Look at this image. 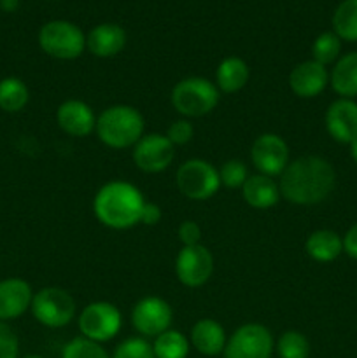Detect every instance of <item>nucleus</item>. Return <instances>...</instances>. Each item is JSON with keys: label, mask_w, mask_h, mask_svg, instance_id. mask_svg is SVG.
<instances>
[{"label": "nucleus", "mask_w": 357, "mask_h": 358, "mask_svg": "<svg viewBox=\"0 0 357 358\" xmlns=\"http://www.w3.org/2000/svg\"><path fill=\"white\" fill-rule=\"evenodd\" d=\"M38 45L48 56L56 59H76L86 49V35L70 21L55 20L38 31Z\"/></svg>", "instance_id": "nucleus-5"}, {"label": "nucleus", "mask_w": 357, "mask_h": 358, "mask_svg": "<svg viewBox=\"0 0 357 358\" xmlns=\"http://www.w3.org/2000/svg\"><path fill=\"white\" fill-rule=\"evenodd\" d=\"M175 184L181 194L188 199L205 201L219 191V170L205 159H188L178 166Z\"/></svg>", "instance_id": "nucleus-7"}, {"label": "nucleus", "mask_w": 357, "mask_h": 358, "mask_svg": "<svg viewBox=\"0 0 357 358\" xmlns=\"http://www.w3.org/2000/svg\"><path fill=\"white\" fill-rule=\"evenodd\" d=\"M226 331L214 318H200L189 332V343L192 348L205 357H217L226 348Z\"/></svg>", "instance_id": "nucleus-18"}, {"label": "nucleus", "mask_w": 357, "mask_h": 358, "mask_svg": "<svg viewBox=\"0 0 357 358\" xmlns=\"http://www.w3.org/2000/svg\"><path fill=\"white\" fill-rule=\"evenodd\" d=\"M20 7V0H0V9L6 13H14Z\"/></svg>", "instance_id": "nucleus-37"}, {"label": "nucleus", "mask_w": 357, "mask_h": 358, "mask_svg": "<svg viewBox=\"0 0 357 358\" xmlns=\"http://www.w3.org/2000/svg\"><path fill=\"white\" fill-rule=\"evenodd\" d=\"M192 135H195V128H192L191 122L188 119H177V121L172 122L167 129V138L177 145H186L192 140Z\"/></svg>", "instance_id": "nucleus-33"}, {"label": "nucleus", "mask_w": 357, "mask_h": 358, "mask_svg": "<svg viewBox=\"0 0 357 358\" xmlns=\"http://www.w3.org/2000/svg\"><path fill=\"white\" fill-rule=\"evenodd\" d=\"M31 315L41 325L49 329H62L76 318V301L59 287H44L34 294Z\"/></svg>", "instance_id": "nucleus-6"}, {"label": "nucleus", "mask_w": 357, "mask_h": 358, "mask_svg": "<svg viewBox=\"0 0 357 358\" xmlns=\"http://www.w3.org/2000/svg\"><path fill=\"white\" fill-rule=\"evenodd\" d=\"M220 185L227 189H241L248 178L247 164L240 159H230L219 170Z\"/></svg>", "instance_id": "nucleus-31"}, {"label": "nucleus", "mask_w": 357, "mask_h": 358, "mask_svg": "<svg viewBox=\"0 0 357 358\" xmlns=\"http://www.w3.org/2000/svg\"><path fill=\"white\" fill-rule=\"evenodd\" d=\"M326 129L338 143H352L357 138V103L338 98L326 110Z\"/></svg>", "instance_id": "nucleus-14"}, {"label": "nucleus", "mask_w": 357, "mask_h": 358, "mask_svg": "<svg viewBox=\"0 0 357 358\" xmlns=\"http://www.w3.org/2000/svg\"><path fill=\"white\" fill-rule=\"evenodd\" d=\"M329 84V72L324 65L308 59L294 66L289 73V87L296 96L315 98Z\"/></svg>", "instance_id": "nucleus-16"}, {"label": "nucleus", "mask_w": 357, "mask_h": 358, "mask_svg": "<svg viewBox=\"0 0 357 358\" xmlns=\"http://www.w3.org/2000/svg\"><path fill=\"white\" fill-rule=\"evenodd\" d=\"M251 159L258 173L280 177L290 163V150L286 140L275 133H262L251 147Z\"/></svg>", "instance_id": "nucleus-10"}, {"label": "nucleus", "mask_w": 357, "mask_h": 358, "mask_svg": "<svg viewBox=\"0 0 357 358\" xmlns=\"http://www.w3.org/2000/svg\"><path fill=\"white\" fill-rule=\"evenodd\" d=\"M340 52H342V38L335 31H324L312 44V56H314L312 59L324 66L338 62Z\"/></svg>", "instance_id": "nucleus-27"}, {"label": "nucleus", "mask_w": 357, "mask_h": 358, "mask_svg": "<svg viewBox=\"0 0 357 358\" xmlns=\"http://www.w3.org/2000/svg\"><path fill=\"white\" fill-rule=\"evenodd\" d=\"M111 358H156V355L146 338H128L115 346Z\"/></svg>", "instance_id": "nucleus-30"}, {"label": "nucleus", "mask_w": 357, "mask_h": 358, "mask_svg": "<svg viewBox=\"0 0 357 358\" xmlns=\"http://www.w3.org/2000/svg\"><path fill=\"white\" fill-rule=\"evenodd\" d=\"M251 79V69L245 59L238 56H227L216 70V86L220 93H237L244 90Z\"/></svg>", "instance_id": "nucleus-21"}, {"label": "nucleus", "mask_w": 357, "mask_h": 358, "mask_svg": "<svg viewBox=\"0 0 357 358\" xmlns=\"http://www.w3.org/2000/svg\"><path fill=\"white\" fill-rule=\"evenodd\" d=\"M62 358H111L108 357L107 350L100 345V343H94L91 339L83 338H74L63 346L62 350Z\"/></svg>", "instance_id": "nucleus-29"}, {"label": "nucleus", "mask_w": 357, "mask_h": 358, "mask_svg": "<svg viewBox=\"0 0 357 358\" xmlns=\"http://www.w3.org/2000/svg\"><path fill=\"white\" fill-rule=\"evenodd\" d=\"M172 322L174 311L161 297H144L132 310V325L142 338H158L170 329Z\"/></svg>", "instance_id": "nucleus-11"}, {"label": "nucleus", "mask_w": 357, "mask_h": 358, "mask_svg": "<svg viewBox=\"0 0 357 358\" xmlns=\"http://www.w3.org/2000/svg\"><path fill=\"white\" fill-rule=\"evenodd\" d=\"M133 163L144 173H160L172 164L175 157V145L161 133L144 135L133 145Z\"/></svg>", "instance_id": "nucleus-13"}, {"label": "nucleus", "mask_w": 357, "mask_h": 358, "mask_svg": "<svg viewBox=\"0 0 357 358\" xmlns=\"http://www.w3.org/2000/svg\"><path fill=\"white\" fill-rule=\"evenodd\" d=\"M343 240V252H345L349 257L356 259L357 261V224H354L349 231H346Z\"/></svg>", "instance_id": "nucleus-36"}, {"label": "nucleus", "mask_w": 357, "mask_h": 358, "mask_svg": "<svg viewBox=\"0 0 357 358\" xmlns=\"http://www.w3.org/2000/svg\"><path fill=\"white\" fill-rule=\"evenodd\" d=\"M214 273V257L206 247L192 245V247H182L175 259V275L184 287L198 289L205 285Z\"/></svg>", "instance_id": "nucleus-12"}, {"label": "nucleus", "mask_w": 357, "mask_h": 358, "mask_svg": "<svg viewBox=\"0 0 357 358\" xmlns=\"http://www.w3.org/2000/svg\"><path fill=\"white\" fill-rule=\"evenodd\" d=\"M275 350L279 358H308L310 343L300 331H286L276 339Z\"/></svg>", "instance_id": "nucleus-28"}, {"label": "nucleus", "mask_w": 357, "mask_h": 358, "mask_svg": "<svg viewBox=\"0 0 357 358\" xmlns=\"http://www.w3.org/2000/svg\"><path fill=\"white\" fill-rule=\"evenodd\" d=\"M161 217H163V212H161L160 205L146 201L142 213H140V224H144V226H156L161 220Z\"/></svg>", "instance_id": "nucleus-35"}, {"label": "nucleus", "mask_w": 357, "mask_h": 358, "mask_svg": "<svg viewBox=\"0 0 357 358\" xmlns=\"http://www.w3.org/2000/svg\"><path fill=\"white\" fill-rule=\"evenodd\" d=\"M275 339L268 327L261 324L240 325L227 338L224 358H272Z\"/></svg>", "instance_id": "nucleus-9"}, {"label": "nucleus", "mask_w": 357, "mask_h": 358, "mask_svg": "<svg viewBox=\"0 0 357 358\" xmlns=\"http://www.w3.org/2000/svg\"><path fill=\"white\" fill-rule=\"evenodd\" d=\"M241 198L248 206L255 210H268L279 203L280 196L279 182L268 175H248L241 187Z\"/></svg>", "instance_id": "nucleus-20"}, {"label": "nucleus", "mask_w": 357, "mask_h": 358, "mask_svg": "<svg viewBox=\"0 0 357 358\" xmlns=\"http://www.w3.org/2000/svg\"><path fill=\"white\" fill-rule=\"evenodd\" d=\"M0 358H20V339L7 322H0Z\"/></svg>", "instance_id": "nucleus-32"}, {"label": "nucleus", "mask_w": 357, "mask_h": 358, "mask_svg": "<svg viewBox=\"0 0 357 358\" xmlns=\"http://www.w3.org/2000/svg\"><path fill=\"white\" fill-rule=\"evenodd\" d=\"M332 28L342 41L357 42V0H343L336 7Z\"/></svg>", "instance_id": "nucleus-26"}, {"label": "nucleus", "mask_w": 357, "mask_h": 358, "mask_svg": "<svg viewBox=\"0 0 357 358\" xmlns=\"http://www.w3.org/2000/svg\"><path fill=\"white\" fill-rule=\"evenodd\" d=\"M304 250L314 261L331 262L343 252V240L338 233L329 229L314 231L304 241Z\"/></svg>", "instance_id": "nucleus-23"}, {"label": "nucleus", "mask_w": 357, "mask_h": 358, "mask_svg": "<svg viewBox=\"0 0 357 358\" xmlns=\"http://www.w3.org/2000/svg\"><path fill=\"white\" fill-rule=\"evenodd\" d=\"M34 290L21 278H6L0 282V322L20 318L31 306Z\"/></svg>", "instance_id": "nucleus-17"}, {"label": "nucleus", "mask_w": 357, "mask_h": 358, "mask_svg": "<svg viewBox=\"0 0 357 358\" xmlns=\"http://www.w3.org/2000/svg\"><path fill=\"white\" fill-rule=\"evenodd\" d=\"M153 350L156 358H188L191 352V343L181 331L168 329L163 334L154 338Z\"/></svg>", "instance_id": "nucleus-25"}, {"label": "nucleus", "mask_w": 357, "mask_h": 358, "mask_svg": "<svg viewBox=\"0 0 357 358\" xmlns=\"http://www.w3.org/2000/svg\"><path fill=\"white\" fill-rule=\"evenodd\" d=\"M144 205L146 199L136 185L126 180H112L102 185L94 194L93 212L105 227L122 231L140 224Z\"/></svg>", "instance_id": "nucleus-2"}, {"label": "nucleus", "mask_w": 357, "mask_h": 358, "mask_svg": "<svg viewBox=\"0 0 357 358\" xmlns=\"http://www.w3.org/2000/svg\"><path fill=\"white\" fill-rule=\"evenodd\" d=\"M220 91L205 77H186L178 80L170 94L172 105L184 117H203L217 107Z\"/></svg>", "instance_id": "nucleus-4"}, {"label": "nucleus", "mask_w": 357, "mask_h": 358, "mask_svg": "<svg viewBox=\"0 0 357 358\" xmlns=\"http://www.w3.org/2000/svg\"><path fill=\"white\" fill-rule=\"evenodd\" d=\"M144 121L140 110L132 105H112L97 117L98 138L111 149H128L144 136Z\"/></svg>", "instance_id": "nucleus-3"}, {"label": "nucleus", "mask_w": 357, "mask_h": 358, "mask_svg": "<svg viewBox=\"0 0 357 358\" xmlns=\"http://www.w3.org/2000/svg\"><path fill=\"white\" fill-rule=\"evenodd\" d=\"M329 84L342 98L354 100L357 96V52H349L338 58L329 73Z\"/></svg>", "instance_id": "nucleus-22"}, {"label": "nucleus", "mask_w": 357, "mask_h": 358, "mask_svg": "<svg viewBox=\"0 0 357 358\" xmlns=\"http://www.w3.org/2000/svg\"><path fill=\"white\" fill-rule=\"evenodd\" d=\"M21 358H44V357H41V355H24V357H21Z\"/></svg>", "instance_id": "nucleus-39"}, {"label": "nucleus", "mask_w": 357, "mask_h": 358, "mask_svg": "<svg viewBox=\"0 0 357 358\" xmlns=\"http://www.w3.org/2000/svg\"><path fill=\"white\" fill-rule=\"evenodd\" d=\"M28 100L30 91L20 77H4L0 80V110L16 114L27 107Z\"/></svg>", "instance_id": "nucleus-24"}, {"label": "nucleus", "mask_w": 357, "mask_h": 358, "mask_svg": "<svg viewBox=\"0 0 357 358\" xmlns=\"http://www.w3.org/2000/svg\"><path fill=\"white\" fill-rule=\"evenodd\" d=\"M56 122L63 133L80 138L94 131L97 115L86 101L66 100L56 110Z\"/></svg>", "instance_id": "nucleus-15"}, {"label": "nucleus", "mask_w": 357, "mask_h": 358, "mask_svg": "<svg viewBox=\"0 0 357 358\" xmlns=\"http://www.w3.org/2000/svg\"><path fill=\"white\" fill-rule=\"evenodd\" d=\"M177 236L181 240L182 247H192V245H200L202 240V227L195 222V220H184L178 226Z\"/></svg>", "instance_id": "nucleus-34"}, {"label": "nucleus", "mask_w": 357, "mask_h": 358, "mask_svg": "<svg viewBox=\"0 0 357 358\" xmlns=\"http://www.w3.org/2000/svg\"><path fill=\"white\" fill-rule=\"evenodd\" d=\"M80 336L94 343H107L119 334L122 327L121 311L115 304L97 301L84 306L77 318Z\"/></svg>", "instance_id": "nucleus-8"}, {"label": "nucleus", "mask_w": 357, "mask_h": 358, "mask_svg": "<svg viewBox=\"0 0 357 358\" xmlns=\"http://www.w3.org/2000/svg\"><path fill=\"white\" fill-rule=\"evenodd\" d=\"M126 45V31L115 23H102L86 35V49L97 58H112Z\"/></svg>", "instance_id": "nucleus-19"}, {"label": "nucleus", "mask_w": 357, "mask_h": 358, "mask_svg": "<svg viewBox=\"0 0 357 358\" xmlns=\"http://www.w3.org/2000/svg\"><path fill=\"white\" fill-rule=\"evenodd\" d=\"M336 185V171L328 159L301 156L290 161L279 180L280 196L293 205H317Z\"/></svg>", "instance_id": "nucleus-1"}, {"label": "nucleus", "mask_w": 357, "mask_h": 358, "mask_svg": "<svg viewBox=\"0 0 357 358\" xmlns=\"http://www.w3.org/2000/svg\"><path fill=\"white\" fill-rule=\"evenodd\" d=\"M350 156H352L354 163L357 164V138L350 143Z\"/></svg>", "instance_id": "nucleus-38"}]
</instances>
